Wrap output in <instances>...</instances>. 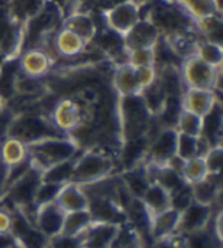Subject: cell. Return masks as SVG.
<instances>
[{
  "mask_svg": "<svg viewBox=\"0 0 223 248\" xmlns=\"http://www.w3.org/2000/svg\"><path fill=\"white\" fill-rule=\"evenodd\" d=\"M55 202L60 206L64 213L85 210L89 208V197L86 195L82 186L76 183H65L61 186L58 193Z\"/></svg>",
  "mask_w": 223,
  "mask_h": 248,
  "instance_id": "17",
  "label": "cell"
},
{
  "mask_svg": "<svg viewBox=\"0 0 223 248\" xmlns=\"http://www.w3.org/2000/svg\"><path fill=\"white\" fill-rule=\"evenodd\" d=\"M180 174L183 180L188 186H193L205 179L206 176L209 175V172L206 169L204 157L197 155V157H192V158L183 161Z\"/></svg>",
  "mask_w": 223,
  "mask_h": 248,
  "instance_id": "30",
  "label": "cell"
},
{
  "mask_svg": "<svg viewBox=\"0 0 223 248\" xmlns=\"http://www.w3.org/2000/svg\"><path fill=\"white\" fill-rule=\"evenodd\" d=\"M28 159V145L16 137L4 136L0 144V161L7 167L15 166Z\"/></svg>",
  "mask_w": 223,
  "mask_h": 248,
  "instance_id": "26",
  "label": "cell"
},
{
  "mask_svg": "<svg viewBox=\"0 0 223 248\" xmlns=\"http://www.w3.org/2000/svg\"><path fill=\"white\" fill-rule=\"evenodd\" d=\"M221 187H222L221 174L219 175L209 174L204 180L191 186L193 201L200 202L202 205L214 206L215 202L219 200Z\"/></svg>",
  "mask_w": 223,
  "mask_h": 248,
  "instance_id": "23",
  "label": "cell"
},
{
  "mask_svg": "<svg viewBox=\"0 0 223 248\" xmlns=\"http://www.w3.org/2000/svg\"><path fill=\"white\" fill-rule=\"evenodd\" d=\"M187 236H188V248H221L222 244V240H219L215 236L209 225L202 230L187 234Z\"/></svg>",
  "mask_w": 223,
  "mask_h": 248,
  "instance_id": "34",
  "label": "cell"
},
{
  "mask_svg": "<svg viewBox=\"0 0 223 248\" xmlns=\"http://www.w3.org/2000/svg\"><path fill=\"white\" fill-rule=\"evenodd\" d=\"M209 146L201 137H193L183 133H178L176 136V150L175 155L181 161L197 157V155H204Z\"/></svg>",
  "mask_w": 223,
  "mask_h": 248,
  "instance_id": "27",
  "label": "cell"
},
{
  "mask_svg": "<svg viewBox=\"0 0 223 248\" xmlns=\"http://www.w3.org/2000/svg\"><path fill=\"white\" fill-rule=\"evenodd\" d=\"M213 208L214 206L202 205L200 202L192 201L181 212L180 225H179L178 231H181L184 234H192V232H196V231H200L208 227L209 222L211 221L213 214H214Z\"/></svg>",
  "mask_w": 223,
  "mask_h": 248,
  "instance_id": "14",
  "label": "cell"
},
{
  "mask_svg": "<svg viewBox=\"0 0 223 248\" xmlns=\"http://www.w3.org/2000/svg\"><path fill=\"white\" fill-rule=\"evenodd\" d=\"M194 55L204 60L208 64L217 67V68H222L223 62V47L222 43L211 42V41H206L202 39L200 41L194 51Z\"/></svg>",
  "mask_w": 223,
  "mask_h": 248,
  "instance_id": "31",
  "label": "cell"
},
{
  "mask_svg": "<svg viewBox=\"0 0 223 248\" xmlns=\"http://www.w3.org/2000/svg\"><path fill=\"white\" fill-rule=\"evenodd\" d=\"M166 93L159 84L158 78L153 85L148 86L145 89L140 92V98H141L144 106H145L146 111L149 112L151 118H157L161 114L163 106H164V101H166Z\"/></svg>",
  "mask_w": 223,
  "mask_h": 248,
  "instance_id": "29",
  "label": "cell"
},
{
  "mask_svg": "<svg viewBox=\"0 0 223 248\" xmlns=\"http://www.w3.org/2000/svg\"><path fill=\"white\" fill-rule=\"evenodd\" d=\"M219 102L215 90L208 89H185L181 95V106L184 110L205 116L215 103Z\"/></svg>",
  "mask_w": 223,
  "mask_h": 248,
  "instance_id": "16",
  "label": "cell"
},
{
  "mask_svg": "<svg viewBox=\"0 0 223 248\" xmlns=\"http://www.w3.org/2000/svg\"><path fill=\"white\" fill-rule=\"evenodd\" d=\"M115 159L111 154L98 146L81 149L74 158L71 182L86 186L114 175Z\"/></svg>",
  "mask_w": 223,
  "mask_h": 248,
  "instance_id": "2",
  "label": "cell"
},
{
  "mask_svg": "<svg viewBox=\"0 0 223 248\" xmlns=\"http://www.w3.org/2000/svg\"><path fill=\"white\" fill-rule=\"evenodd\" d=\"M221 0H172V3L196 22L213 15H222Z\"/></svg>",
  "mask_w": 223,
  "mask_h": 248,
  "instance_id": "24",
  "label": "cell"
},
{
  "mask_svg": "<svg viewBox=\"0 0 223 248\" xmlns=\"http://www.w3.org/2000/svg\"><path fill=\"white\" fill-rule=\"evenodd\" d=\"M134 69H136V76H137L141 90L153 85L158 78V71L155 68V65H148V67H140Z\"/></svg>",
  "mask_w": 223,
  "mask_h": 248,
  "instance_id": "38",
  "label": "cell"
},
{
  "mask_svg": "<svg viewBox=\"0 0 223 248\" xmlns=\"http://www.w3.org/2000/svg\"><path fill=\"white\" fill-rule=\"evenodd\" d=\"M175 131L178 133L188 135L193 137H201L202 133V116L193 114L188 110H181L180 115L176 120Z\"/></svg>",
  "mask_w": 223,
  "mask_h": 248,
  "instance_id": "32",
  "label": "cell"
},
{
  "mask_svg": "<svg viewBox=\"0 0 223 248\" xmlns=\"http://www.w3.org/2000/svg\"><path fill=\"white\" fill-rule=\"evenodd\" d=\"M60 133L54 127L48 115L35 112H22L13 116L8 124L5 136L16 137L26 145L39 141L42 139L51 136H60Z\"/></svg>",
  "mask_w": 223,
  "mask_h": 248,
  "instance_id": "3",
  "label": "cell"
},
{
  "mask_svg": "<svg viewBox=\"0 0 223 248\" xmlns=\"http://www.w3.org/2000/svg\"><path fill=\"white\" fill-rule=\"evenodd\" d=\"M89 212L94 222H107L123 225L127 222V212L111 197L89 196Z\"/></svg>",
  "mask_w": 223,
  "mask_h": 248,
  "instance_id": "11",
  "label": "cell"
},
{
  "mask_svg": "<svg viewBox=\"0 0 223 248\" xmlns=\"http://www.w3.org/2000/svg\"><path fill=\"white\" fill-rule=\"evenodd\" d=\"M20 72L33 78H43L52 67L51 54L41 47L26 48L17 58Z\"/></svg>",
  "mask_w": 223,
  "mask_h": 248,
  "instance_id": "10",
  "label": "cell"
},
{
  "mask_svg": "<svg viewBox=\"0 0 223 248\" xmlns=\"http://www.w3.org/2000/svg\"><path fill=\"white\" fill-rule=\"evenodd\" d=\"M61 184L51 183V182H45V180H41L38 188L35 191L34 201H33V205H34V209L37 206L43 205V204H47V202H52L55 201L58 193L60 191Z\"/></svg>",
  "mask_w": 223,
  "mask_h": 248,
  "instance_id": "36",
  "label": "cell"
},
{
  "mask_svg": "<svg viewBox=\"0 0 223 248\" xmlns=\"http://www.w3.org/2000/svg\"><path fill=\"white\" fill-rule=\"evenodd\" d=\"M74 158H76V157H74ZM74 158L48 167L46 171H43L42 174H41V179L45 180V182L61 184V186L65 183H69V182H71V178H72Z\"/></svg>",
  "mask_w": 223,
  "mask_h": 248,
  "instance_id": "33",
  "label": "cell"
},
{
  "mask_svg": "<svg viewBox=\"0 0 223 248\" xmlns=\"http://www.w3.org/2000/svg\"><path fill=\"white\" fill-rule=\"evenodd\" d=\"M221 69L208 64L204 60L194 55L181 60L179 65L181 80L185 89H208L215 90L219 86Z\"/></svg>",
  "mask_w": 223,
  "mask_h": 248,
  "instance_id": "5",
  "label": "cell"
},
{
  "mask_svg": "<svg viewBox=\"0 0 223 248\" xmlns=\"http://www.w3.org/2000/svg\"><path fill=\"white\" fill-rule=\"evenodd\" d=\"M51 46L56 55L65 59H73L76 56L82 55L89 45L80 38L76 33H73L72 30L61 26L52 37Z\"/></svg>",
  "mask_w": 223,
  "mask_h": 248,
  "instance_id": "15",
  "label": "cell"
},
{
  "mask_svg": "<svg viewBox=\"0 0 223 248\" xmlns=\"http://www.w3.org/2000/svg\"><path fill=\"white\" fill-rule=\"evenodd\" d=\"M112 88L119 98L140 94L141 88L136 76V69L128 63L116 65L112 73Z\"/></svg>",
  "mask_w": 223,
  "mask_h": 248,
  "instance_id": "18",
  "label": "cell"
},
{
  "mask_svg": "<svg viewBox=\"0 0 223 248\" xmlns=\"http://www.w3.org/2000/svg\"><path fill=\"white\" fill-rule=\"evenodd\" d=\"M48 248H81V239L60 234L50 239Z\"/></svg>",
  "mask_w": 223,
  "mask_h": 248,
  "instance_id": "39",
  "label": "cell"
},
{
  "mask_svg": "<svg viewBox=\"0 0 223 248\" xmlns=\"http://www.w3.org/2000/svg\"><path fill=\"white\" fill-rule=\"evenodd\" d=\"M63 26L72 30L73 33H76L88 45L93 42V39L95 38L97 31H98L97 22L90 13L88 11H78V9L65 16Z\"/></svg>",
  "mask_w": 223,
  "mask_h": 248,
  "instance_id": "19",
  "label": "cell"
},
{
  "mask_svg": "<svg viewBox=\"0 0 223 248\" xmlns=\"http://www.w3.org/2000/svg\"><path fill=\"white\" fill-rule=\"evenodd\" d=\"M127 56H128V64L132 65L133 68L155 65L154 47H140L127 50Z\"/></svg>",
  "mask_w": 223,
  "mask_h": 248,
  "instance_id": "35",
  "label": "cell"
},
{
  "mask_svg": "<svg viewBox=\"0 0 223 248\" xmlns=\"http://www.w3.org/2000/svg\"><path fill=\"white\" fill-rule=\"evenodd\" d=\"M11 235L22 248H48L50 239L35 227L29 214L17 206H13Z\"/></svg>",
  "mask_w": 223,
  "mask_h": 248,
  "instance_id": "7",
  "label": "cell"
},
{
  "mask_svg": "<svg viewBox=\"0 0 223 248\" xmlns=\"http://www.w3.org/2000/svg\"><path fill=\"white\" fill-rule=\"evenodd\" d=\"M121 225L107 222H94L82 234L81 248H112Z\"/></svg>",
  "mask_w": 223,
  "mask_h": 248,
  "instance_id": "12",
  "label": "cell"
},
{
  "mask_svg": "<svg viewBox=\"0 0 223 248\" xmlns=\"http://www.w3.org/2000/svg\"><path fill=\"white\" fill-rule=\"evenodd\" d=\"M81 148L72 137L67 135L51 136L28 145V157L30 166L42 174L48 167L74 158Z\"/></svg>",
  "mask_w": 223,
  "mask_h": 248,
  "instance_id": "1",
  "label": "cell"
},
{
  "mask_svg": "<svg viewBox=\"0 0 223 248\" xmlns=\"http://www.w3.org/2000/svg\"><path fill=\"white\" fill-rule=\"evenodd\" d=\"M222 106L221 101L215 103V106L202 116V133L201 139L208 144V146L222 145Z\"/></svg>",
  "mask_w": 223,
  "mask_h": 248,
  "instance_id": "22",
  "label": "cell"
},
{
  "mask_svg": "<svg viewBox=\"0 0 223 248\" xmlns=\"http://www.w3.org/2000/svg\"><path fill=\"white\" fill-rule=\"evenodd\" d=\"M204 161H205L206 169L209 174L219 175L222 171L223 165V148L222 145L210 146L209 149L204 153Z\"/></svg>",
  "mask_w": 223,
  "mask_h": 248,
  "instance_id": "37",
  "label": "cell"
},
{
  "mask_svg": "<svg viewBox=\"0 0 223 248\" xmlns=\"http://www.w3.org/2000/svg\"><path fill=\"white\" fill-rule=\"evenodd\" d=\"M91 223H93V218H91L89 209L65 213L61 234L67 236H73V238H81L82 234L88 230V227L90 226Z\"/></svg>",
  "mask_w": 223,
  "mask_h": 248,
  "instance_id": "28",
  "label": "cell"
},
{
  "mask_svg": "<svg viewBox=\"0 0 223 248\" xmlns=\"http://www.w3.org/2000/svg\"><path fill=\"white\" fill-rule=\"evenodd\" d=\"M94 107H86L78 102L74 97L60 98L52 106L50 111V120L58 131L68 136L82 123H90Z\"/></svg>",
  "mask_w": 223,
  "mask_h": 248,
  "instance_id": "4",
  "label": "cell"
},
{
  "mask_svg": "<svg viewBox=\"0 0 223 248\" xmlns=\"http://www.w3.org/2000/svg\"><path fill=\"white\" fill-rule=\"evenodd\" d=\"M0 248H22V247H21V246H20V244L17 243V242H16V240H15L12 238V239L9 240L8 243H5L4 246H1V247H0Z\"/></svg>",
  "mask_w": 223,
  "mask_h": 248,
  "instance_id": "41",
  "label": "cell"
},
{
  "mask_svg": "<svg viewBox=\"0 0 223 248\" xmlns=\"http://www.w3.org/2000/svg\"><path fill=\"white\" fill-rule=\"evenodd\" d=\"M141 0H124L111 4L103 11V24L124 38L141 20Z\"/></svg>",
  "mask_w": 223,
  "mask_h": 248,
  "instance_id": "6",
  "label": "cell"
},
{
  "mask_svg": "<svg viewBox=\"0 0 223 248\" xmlns=\"http://www.w3.org/2000/svg\"><path fill=\"white\" fill-rule=\"evenodd\" d=\"M161 35V31L150 17H142L123 39L125 48L132 50L140 47H154Z\"/></svg>",
  "mask_w": 223,
  "mask_h": 248,
  "instance_id": "13",
  "label": "cell"
},
{
  "mask_svg": "<svg viewBox=\"0 0 223 248\" xmlns=\"http://www.w3.org/2000/svg\"><path fill=\"white\" fill-rule=\"evenodd\" d=\"M176 136L178 132L175 128H159L158 132L151 136L144 162L166 165L172 157H175Z\"/></svg>",
  "mask_w": 223,
  "mask_h": 248,
  "instance_id": "8",
  "label": "cell"
},
{
  "mask_svg": "<svg viewBox=\"0 0 223 248\" xmlns=\"http://www.w3.org/2000/svg\"><path fill=\"white\" fill-rule=\"evenodd\" d=\"M180 216L181 212L174 208H168L162 213L151 217L149 222V234L151 239L154 242L164 239L176 232L179 230V225H180Z\"/></svg>",
  "mask_w": 223,
  "mask_h": 248,
  "instance_id": "20",
  "label": "cell"
},
{
  "mask_svg": "<svg viewBox=\"0 0 223 248\" xmlns=\"http://www.w3.org/2000/svg\"><path fill=\"white\" fill-rule=\"evenodd\" d=\"M141 202L149 218H151L168 208H171V193L161 184L151 183L146 189V192L144 193V196L141 197Z\"/></svg>",
  "mask_w": 223,
  "mask_h": 248,
  "instance_id": "21",
  "label": "cell"
},
{
  "mask_svg": "<svg viewBox=\"0 0 223 248\" xmlns=\"http://www.w3.org/2000/svg\"><path fill=\"white\" fill-rule=\"evenodd\" d=\"M64 218L65 213L55 201L37 206L31 216L35 227L47 236L48 239L60 235Z\"/></svg>",
  "mask_w": 223,
  "mask_h": 248,
  "instance_id": "9",
  "label": "cell"
},
{
  "mask_svg": "<svg viewBox=\"0 0 223 248\" xmlns=\"http://www.w3.org/2000/svg\"><path fill=\"white\" fill-rule=\"evenodd\" d=\"M12 222V210H9L7 209V208H3V206H1V208H0V236L11 235Z\"/></svg>",
  "mask_w": 223,
  "mask_h": 248,
  "instance_id": "40",
  "label": "cell"
},
{
  "mask_svg": "<svg viewBox=\"0 0 223 248\" xmlns=\"http://www.w3.org/2000/svg\"><path fill=\"white\" fill-rule=\"evenodd\" d=\"M120 179L129 195L136 200H141L148 187L151 184L149 176L146 174L144 163L138 165V166L131 167V169H125L120 175Z\"/></svg>",
  "mask_w": 223,
  "mask_h": 248,
  "instance_id": "25",
  "label": "cell"
}]
</instances>
